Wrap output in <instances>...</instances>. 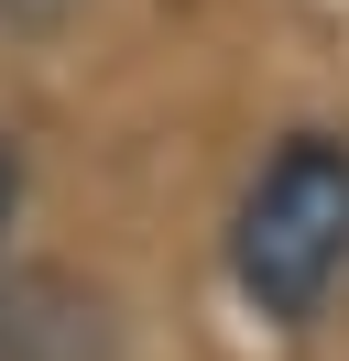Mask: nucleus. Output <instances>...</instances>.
<instances>
[{"mask_svg":"<svg viewBox=\"0 0 349 361\" xmlns=\"http://www.w3.org/2000/svg\"><path fill=\"white\" fill-rule=\"evenodd\" d=\"M11 208H22V164H11V142H0V230H11Z\"/></svg>","mask_w":349,"mask_h":361,"instance_id":"3","label":"nucleus"},{"mask_svg":"<svg viewBox=\"0 0 349 361\" xmlns=\"http://www.w3.org/2000/svg\"><path fill=\"white\" fill-rule=\"evenodd\" d=\"M77 0H0V23H22V33H55Z\"/></svg>","mask_w":349,"mask_h":361,"instance_id":"2","label":"nucleus"},{"mask_svg":"<svg viewBox=\"0 0 349 361\" xmlns=\"http://www.w3.org/2000/svg\"><path fill=\"white\" fill-rule=\"evenodd\" d=\"M338 274H349V142L295 132L262 154V176L229 208V285L273 329H305L338 295Z\"/></svg>","mask_w":349,"mask_h":361,"instance_id":"1","label":"nucleus"}]
</instances>
